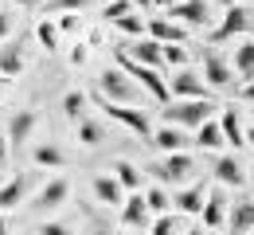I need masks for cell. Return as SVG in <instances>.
I'll use <instances>...</instances> for the list:
<instances>
[{
    "mask_svg": "<svg viewBox=\"0 0 254 235\" xmlns=\"http://www.w3.org/2000/svg\"><path fill=\"white\" fill-rule=\"evenodd\" d=\"M203 232H215L223 228V220H227V196L223 192H207V200H203Z\"/></svg>",
    "mask_w": 254,
    "mask_h": 235,
    "instance_id": "cell-13",
    "label": "cell"
},
{
    "mask_svg": "<svg viewBox=\"0 0 254 235\" xmlns=\"http://www.w3.org/2000/svg\"><path fill=\"white\" fill-rule=\"evenodd\" d=\"M160 63L164 67H188V47L184 43H160Z\"/></svg>",
    "mask_w": 254,
    "mask_h": 235,
    "instance_id": "cell-28",
    "label": "cell"
},
{
    "mask_svg": "<svg viewBox=\"0 0 254 235\" xmlns=\"http://www.w3.org/2000/svg\"><path fill=\"white\" fill-rule=\"evenodd\" d=\"M102 12H106V20H114V24H118V20H126V16L133 12V8H129L126 0H114V4H106Z\"/></svg>",
    "mask_w": 254,
    "mask_h": 235,
    "instance_id": "cell-36",
    "label": "cell"
},
{
    "mask_svg": "<svg viewBox=\"0 0 254 235\" xmlns=\"http://www.w3.org/2000/svg\"><path fill=\"white\" fill-rule=\"evenodd\" d=\"M153 8H172V0H153Z\"/></svg>",
    "mask_w": 254,
    "mask_h": 235,
    "instance_id": "cell-46",
    "label": "cell"
},
{
    "mask_svg": "<svg viewBox=\"0 0 254 235\" xmlns=\"http://www.w3.org/2000/svg\"><path fill=\"white\" fill-rule=\"evenodd\" d=\"M102 134H106V130H102V122H94V118H82V122H78V141H82V145H98Z\"/></svg>",
    "mask_w": 254,
    "mask_h": 235,
    "instance_id": "cell-32",
    "label": "cell"
},
{
    "mask_svg": "<svg viewBox=\"0 0 254 235\" xmlns=\"http://www.w3.org/2000/svg\"><path fill=\"white\" fill-rule=\"evenodd\" d=\"M227 216H231L235 235H247V232L254 228V200H239L235 208H227Z\"/></svg>",
    "mask_w": 254,
    "mask_h": 235,
    "instance_id": "cell-22",
    "label": "cell"
},
{
    "mask_svg": "<svg viewBox=\"0 0 254 235\" xmlns=\"http://www.w3.org/2000/svg\"><path fill=\"white\" fill-rule=\"evenodd\" d=\"M39 235H74V232H70L66 224H43V228H39Z\"/></svg>",
    "mask_w": 254,
    "mask_h": 235,
    "instance_id": "cell-38",
    "label": "cell"
},
{
    "mask_svg": "<svg viewBox=\"0 0 254 235\" xmlns=\"http://www.w3.org/2000/svg\"><path fill=\"white\" fill-rule=\"evenodd\" d=\"M122 220H126V228H145L149 208H145V196H141V192L126 196V204H122Z\"/></svg>",
    "mask_w": 254,
    "mask_h": 235,
    "instance_id": "cell-19",
    "label": "cell"
},
{
    "mask_svg": "<svg viewBox=\"0 0 254 235\" xmlns=\"http://www.w3.org/2000/svg\"><path fill=\"white\" fill-rule=\"evenodd\" d=\"M35 165H51V168H59L63 165V149L59 145H35Z\"/></svg>",
    "mask_w": 254,
    "mask_h": 235,
    "instance_id": "cell-31",
    "label": "cell"
},
{
    "mask_svg": "<svg viewBox=\"0 0 254 235\" xmlns=\"http://www.w3.org/2000/svg\"><path fill=\"white\" fill-rule=\"evenodd\" d=\"M199 67H203V75H199V78L207 82V90H223V86H231V78H235V75H231V63L223 59L215 47H207V51H203Z\"/></svg>",
    "mask_w": 254,
    "mask_h": 235,
    "instance_id": "cell-8",
    "label": "cell"
},
{
    "mask_svg": "<svg viewBox=\"0 0 254 235\" xmlns=\"http://www.w3.org/2000/svg\"><path fill=\"white\" fill-rule=\"evenodd\" d=\"M90 0H51L47 4V12H63V16H78L82 8H86Z\"/></svg>",
    "mask_w": 254,
    "mask_h": 235,
    "instance_id": "cell-34",
    "label": "cell"
},
{
    "mask_svg": "<svg viewBox=\"0 0 254 235\" xmlns=\"http://www.w3.org/2000/svg\"><path fill=\"white\" fill-rule=\"evenodd\" d=\"M231 75H239V78H254V43H239V51H235V59H231Z\"/></svg>",
    "mask_w": 254,
    "mask_h": 235,
    "instance_id": "cell-25",
    "label": "cell"
},
{
    "mask_svg": "<svg viewBox=\"0 0 254 235\" xmlns=\"http://www.w3.org/2000/svg\"><path fill=\"white\" fill-rule=\"evenodd\" d=\"M129 8H153V0H126Z\"/></svg>",
    "mask_w": 254,
    "mask_h": 235,
    "instance_id": "cell-42",
    "label": "cell"
},
{
    "mask_svg": "<svg viewBox=\"0 0 254 235\" xmlns=\"http://www.w3.org/2000/svg\"><path fill=\"white\" fill-rule=\"evenodd\" d=\"M35 130V110H20L12 122H8V141H16V145H24L28 134Z\"/></svg>",
    "mask_w": 254,
    "mask_h": 235,
    "instance_id": "cell-23",
    "label": "cell"
},
{
    "mask_svg": "<svg viewBox=\"0 0 254 235\" xmlns=\"http://www.w3.org/2000/svg\"><path fill=\"white\" fill-rule=\"evenodd\" d=\"M215 180L227 184V188H243V184H247V172H243V165H239L235 157H219V161H215Z\"/></svg>",
    "mask_w": 254,
    "mask_h": 235,
    "instance_id": "cell-16",
    "label": "cell"
},
{
    "mask_svg": "<svg viewBox=\"0 0 254 235\" xmlns=\"http://www.w3.org/2000/svg\"><path fill=\"white\" fill-rule=\"evenodd\" d=\"M4 161H8V137L0 134V165H4Z\"/></svg>",
    "mask_w": 254,
    "mask_h": 235,
    "instance_id": "cell-41",
    "label": "cell"
},
{
    "mask_svg": "<svg viewBox=\"0 0 254 235\" xmlns=\"http://www.w3.org/2000/svg\"><path fill=\"white\" fill-rule=\"evenodd\" d=\"M243 32H251V12L243 4H231V8H223V20L211 28V43H223V39L243 35Z\"/></svg>",
    "mask_w": 254,
    "mask_h": 235,
    "instance_id": "cell-6",
    "label": "cell"
},
{
    "mask_svg": "<svg viewBox=\"0 0 254 235\" xmlns=\"http://www.w3.org/2000/svg\"><path fill=\"white\" fill-rule=\"evenodd\" d=\"M118 32H126V35H145V20H141L137 12H129L126 20H118Z\"/></svg>",
    "mask_w": 254,
    "mask_h": 235,
    "instance_id": "cell-35",
    "label": "cell"
},
{
    "mask_svg": "<svg viewBox=\"0 0 254 235\" xmlns=\"http://www.w3.org/2000/svg\"><path fill=\"white\" fill-rule=\"evenodd\" d=\"M203 200H207V192L199 188V184H191V188H180L172 204H176V212L180 216H195V212H203Z\"/></svg>",
    "mask_w": 254,
    "mask_h": 235,
    "instance_id": "cell-17",
    "label": "cell"
},
{
    "mask_svg": "<svg viewBox=\"0 0 254 235\" xmlns=\"http://www.w3.org/2000/svg\"><path fill=\"white\" fill-rule=\"evenodd\" d=\"M98 106H102V114H106V118H114L118 126H126L129 134L153 137V122H149V114H145L141 106H114V102H106V98H98Z\"/></svg>",
    "mask_w": 254,
    "mask_h": 235,
    "instance_id": "cell-4",
    "label": "cell"
},
{
    "mask_svg": "<svg viewBox=\"0 0 254 235\" xmlns=\"http://www.w3.org/2000/svg\"><path fill=\"white\" fill-rule=\"evenodd\" d=\"M168 94H176L180 102H191V98H211L207 82L199 78V71H191V67H180L176 75H172V86H168Z\"/></svg>",
    "mask_w": 254,
    "mask_h": 235,
    "instance_id": "cell-7",
    "label": "cell"
},
{
    "mask_svg": "<svg viewBox=\"0 0 254 235\" xmlns=\"http://www.w3.org/2000/svg\"><path fill=\"white\" fill-rule=\"evenodd\" d=\"M219 4H227V8H231V4H235V0H219Z\"/></svg>",
    "mask_w": 254,
    "mask_h": 235,
    "instance_id": "cell-50",
    "label": "cell"
},
{
    "mask_svg": "<svg viewBox=\"0 0 254 235\" xmlns=\"http://www.w3.org/2000/svg\"><path fill=\"white\" fill-rule=\"evenodd\" d=\"M24 71V43L20 39H8L0 47V78H16Z\"/></svg>",
    "mask_w": 254,
    "mask_h": 235,
    "instance_id": "cell-12",
    "label": "cell"
},
{
    "mask_svg": "<svg viewBox=\"0 0 254 235\" xmlns=\"http://www.w3.org/2000/svg\"><path fill=\"white\" fill-rule=\"evenodd\" d=\"M215 110H219L215 98H191V102H168V106H160L164 126H176V130H199Z\"/></svg>",
    "mask_w": 254,
    "mask_h": 235,
    "instance_id": "cell-1",
    "label": "cell"
},
{
    "mask_svg": "<svg viewBox=\"0 0 254 235\" xmlns=\"http://www.w3.org/2000/svg\"><path fill=\"white\" fill-rule=\"evenodd\" d=\"M66 192H70V184H66L63 176L59 180H51V184H43V192H39V212H51V208H59V204L66 200Z\"/></svg>",
    "mask_w": 254,
    "mask_h": 235,
    "instance_id": "cell-20",
    "label": "cell"
},
{
    "mask_svg": "<svg viewBox=\"0 0 254 235\" xmlns=\"http://www.w3.org/2000/svg\"><path fill=\"white\" fill-rule=\"evenodd\" d=\"M243 141H247V145H254V126H251V130H243Z\"/></svg>",
    "mask_w": 254,
    "mask_h": 235,
    "instance_id": "cell-44",
    "label": "cell"
},
{
    "mask_svg": "<svg viewBox=\"0 0 254 235\" xmlns=\"http://www.w3.org/2000/svg\"><path fill=\"white\" fill-rule=\"evenodd\" d=\"M59 28H63V32H74V28H78V16H63V24H59Z\"/></svg>",
    "mask_w": 254,
    "mask_h": 235,
    "instance_id": "cell-40",
    "label": "cell"
},
{
    "mask_svg": "<svg viewBox=\"0 0 254 235\" xmlns=\"http://www.w3.org/2000/svg\"><path fill=\"white\" fill-rule=\"evenodd\" d=\"M126 55L133 59V63L149 67V71H160V67H164V63H160V43H153V39H137Z\"/></svg>",
    "mask_w": 254,
    "mask_h": 235,
    "instance_id": "cell-14",
    "label": "cell"
},
{
    "mask_svg": "<svg viewBox=\"0 0 254 235\" xmlns=\"http://www.w3.org/2000/svg\"><path fill=\"white\" fill-rule=\"evenodd\" d=\"M191 168H195V161H191L188 153H168V157H164V161H157L149 172L157 176L160 184H172V188H176V184H184V180L191 176Z\"/></svg>",
    "mask_w": 254,
    "mask_h": 235,
    "instance_id": "cell-5",
    "label": "cell"
},
{
    "mask_svg": "<svg viewBox=\"0 0 254 235\" xmlns=\"http://www.w3.org/2000/svg\"><path fill=\"white\" fill-rule=\"evenodd\" d=\"M4 82H8V78H0V94H4Z\"/></svg>",
    "mask_w": 254,
    "mask_h": 235,
    "instance_id": "cell-49",
    "label": "cell"
},
{
    "mask_svg": "<svg viewBox=\"0 0 254 235\" xmlns=\"http://www.w3.org/2000/svg\"><path fill=\"white\" fill-rule=\"evenodd\" d=\"M90 188H94V196H98V200H102V204H110V208L126 204V192H122V184H118L114 176H106V172H102V176H94V184H90Z\"/></svg>",
    "mask_w": 254,
    "mask_h": 235,
    "instance_id": "cell-18",
    "label": "cell"
},
{
    "mask_svg": "<svg viewBox=\"0 0 254 235\" xmlns=\"http://www.w3.org/2000/svg\"><path fill=\"white\" fill-rule=\"evenodd\" d=\"M24 188H28V176H16V180L0 184V212L20 208V200H24Z\"/></svg>",
    "mask_w": 254,
    "mask_h": 235,
    "instance_id": "cell-24",
    "label": "cell"
},
{
    "mask_svg": "<svg viewBox=\"0 0 254 235\" xmlns=\"http://www.w3.org/2000/svg\"><path fill=\"white\" fill-rule=\"evenodd\" d=\"M247 235H254V228H251V232H247Z\"/></svg>",
    "mask_w": 254,
    "mask_h": 235,
    "instance_id": "cell-52",
    "label": "cell"
},
{
    "mask_svg": "<svg viewBox=\"0 0 254 235\" xmlns=\"http://www.w3.org/2000/svg\"><path fill=\"white\" fill-rule=\"evenodd\" d=\"M195 145H199V149H219V145H223L219 122H211V118H207V122L199 126V134H195Z\"/></svg>",
    "mask_w": 254,
    "mask_h": 235,
    "instance_id": "cell-29",
    "label": "cell"
},
{
    "mask_svg": "<svg viewBox=\"0 0 254 235\" xmlns=\"http://www.w3.org/2000/svg\"><path fill=\"white\" fill-rule=\"evenodd\" d=\"M98 86H102V98L114 102V106H141V102H145V90H141V86L129 78L126 71H118V67L102 71Z\"/></svg>",
    "mask_w": 254,
    "mask_h": 235,
    "instance_id": "cell-2",
    "label": "cell"
},
{
    "mask_svg": "<svg viewBox=\"0 0 254 235\" xmlns=\"http://www.w3.org/2000/svg\"><path fill=\"white\" fill-rule=\"evenodd\" d=\"M239 98H243V102H254V78H251V82H243V90H239Z\"/></svg>",
    "mask_w": 254,
    "mask_h": 235,
    "instance_id": "cell-39",
    "label": "cell"
},
{
    "mask_svg": "<svg viewBox=\"0 0 254 235\" xmlns=\"http://www.w3.org/2000/svg\"><path fill=\"white\" fill-rule=\"evenodd\" d=\"M168 16H172V24H191V28H203L207 24V16H211V8L203 4V0H180V4H172L168 8Z\"/></svg>",
    "mask_w": 254,
    "mask_h": 235,
    "instance_id": "cell-9",
    "label": "cell"
},
{
    "mask_svg": "<svg viewBox=\"0 0 254 235\" xmlns=\"http://www.w3.org/2000/svg\"><path fill=\"white\" fill-rule=\"evenodd\" d=\"M153 145L164 149V153H184L188 149V134H180L176 126H160V130H153Z\"/></svg>",
    "mask_w": 254,
    "mask_h": 235,
    "instance_id": "cell-15",
    "label": "cell"
},
{
    "mask_svg": "<svg viewBox=\"0 0 254 235\" xmlns=\"http://www.w3.org/2000/svg\"><path fill=\"white\" fill-rule=\"evenodd\" d=\"M102 4H114V0H102Z\"/></svg>",
    "mask_w": 254,
    "mask_h": 235,
    "instance_id": "cell-51",
    "label": "cell"
},
{
    "mask_svg": "<svg viewBox=\"0 0 254 235\" xmlns=\"http://www.w3.org/2000/svg\"><path fill=\"white\" fill-rule=\"evenodd\" d=\"M114 180L122 184V192H141V168L133 161H114Z\"/></svg>",
    "mask_w": 254,
    "mask_h": 235,
    "instance_id": "cell-21",
    "label": "cell"
},
{
    "mask_svg": "<svg viewBox=\"0 0 254 235\" xmlns=\"http://www.w3.org/2000/svg\"><path fill=\"white\" fill-rule=\"evenodd\" d=\"M219 134H223V145H231L235 153H239V149H247V141H243V122H239V110H235V106H227V110H223Z\"/></svg>",
    "mask_w": 254,
    "mask_h": 235,
    "instance_id": "cell-11",
    "label": "cell"
},
{
    "mask_svg": "<svg viewBox=\"0 0 254 235\" xmlns=\"http://www.w3.org/2000/svg\"><path fill=\"white\" fill-rule=\"evenodd\" d=\"M0 235H8V224H4V216H0Z\"/></svg>",
    "mask_w": 254,
    "mask_h": 235,
    "instance_id": "cell-48",
    "label": "cell"
},
{
    "mask_svg": "<svg viewBox=\"0 0 254 235\" xmlns=\"http://www.w3.org/2000/svg\"><path fill=\"white\" fill-rule=\"evenodd\" d=\"M145 196V208L149 212H157V216H168V208H172V196H168V188H149V192H141Z\"/></svg>",
    "mask_w": 254,
    "mask_h": 235,
    "instance_id": "cell-27",
    "label": "cell"
},
{
    "mask_svg": "<svg viewBox=\"0 0 254 235\" xmlns=\"http://www.w3.org/2000/svg\"><path fill=\"white\" fill-rule=\"evenodd\" d=\"M118 71H126V75L141 86V90H145V94H153V102L168 106L172 94H168V82L160 78V71H149V67H141V63H133V59L126 55V47H118Z\"/></svg>",
    "mask_w": 254,
    "mask_h": 235,
    "instance_id": "cell-3",
    "label": "cell"
},
{
    "mask_svg": "<svg viewBox=\"0 0 254 235\" xmlns=\"http://www.w3.org/2000/svg\"><path fill=\"white\" fill-rule=\"evenodd\" d=\"M35 39H39V43H43L47 51H55V47H59V28H55L51 20H43V24L35 28Z\"/></svg>",
    "mask_w": 254,
    "mask_h": 235,
    "instance_id": "cell-33",
    "label": "cell"
},
{
    "mask_svg": "<svg viewBox=\"0 0 254 235\" xmlns=\"http://www.w3.org/2000/svg\"><path fill=\"white\" fill-rule=\"evenodd\" d=\"M0 39H4V43L12 39V12H8V8H0Z\"/></svg>",
    "mask_w": 254,
    "mask_h": 235,
    "instance_id": "cell-37",
    "label": "cell"
},
{
    "mask_svg": "<svg viewBox=\"0 0 254 235\" xmlns=\"http://www.w3.org/2000/svg\"><path fill=\"white\" fill-rule=\"evenodd\" d=\"M94 235H118V232H110L106 224H94Z\"/></svg>",
    "mask_w": 254,
    "mask_h": 235,
    "instance_id": "cell-43",
    "label": "cell"
},
{
    "mask_svg": "<svg viewBox=\"0 0 254 235\" xmlns=\"http://www.w3.org/2000/svg\"><path fill=\"white\" fill-rule=\"evenodd\" d=\"M149 232L153 235H184L188 228H184V216H172V212H168V216H157V224H153Z\"/></svg>",
    "mask_w": 254,
    "mask_h": 235,
    "instance_id": "cell-30",
    "label": "cell"
},
{
    "mask_svg": "<svg viewBox=\"0 0 254 235\" xmlns=\"http://www.w3.org/2000/svg\"><path fill=\"white\" fill-rule=\"evenodd\" d=\"M184 235H211V232H203V228H188Z\"/></svg>",
    "mask_w": 254,
    "mask_h": 235,
    "instance_id": "cell-45",
    "label": "cell"
},
{
    "mask_svg": "<svg viewBox=\"0 0 254 235\" xmlns=\"http://www.w3.org/2000/svg\"><path fill=\"white\" fill-rule=\"evenodd\" d=\"M145 32L153 35V43H184V39H188V32H184L180 24H172L168 16H157V20H149V24H145Z\"/></svg>",
    "mask_w": 254,
    "mask_h": 235,
    "instance_id": "cell-10",
    "label": "cell"
},
{
    "mask_svg": "<svg viewBox=\"0 0 254 235\" xmlns=\"http://www.w3.org/2000/svg\"><path fill=\"white\" fill-rule=\"evenodd\" d=\"M86 102H90V98H86L82 90H66V98H63V114L70 118V122H74V126L86 118Z\"/></svg>",
    "mask_w": 254,
    "mask_h": 235,
    "instance_id": "cell-26",
    "label": "cell"
},
{
    "mask_svg": "<svg viewBox=\"0 0 254 235\" xmlns=\"http://www.w3.org/2000/svg\"><path fill=\"white\" fill-rule=\"evenodd\" d=\"M16 4H20V8H35L39 0H16Z\"/></svg>",
    "mask_w": 254,
    "mask_h": 235,
    "instance_id": "cell-47",
    "label": "cell"
}]
</instances>
